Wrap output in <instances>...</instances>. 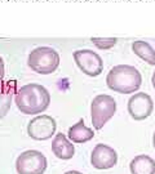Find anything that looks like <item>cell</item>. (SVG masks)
<instances>
[{
  "instance_id": "3",
  "label": "cell",
  "mask_w": 155,
  "mask_h": 174,
  "mask_svg": "<svg viewBox=\"0 0 155 174\" xmlns=\"http://www.w3.org/2000/svg\"><path fill=\"white\" fill-rule=\"evenodd\" d=\"M27 65L36 74H53L59 66V54L50 47H38L29 54Z\"/></svg>"
},
{
  "instance_id": "6",
  "label": "cell",
  "mask_w": 155,
  "mask_h": 174,
  "mask_svg": "<svg viewBox=\"0 0 155 174\" xmlns=\"http://www.w3.org/2000/svg\"><path fill=\"white\" fill-rule=\"evenodd\" d=\"M74 59L80 71L88 76L96 77L103 71V61L101 56L91 49H80L74 52Z\"/></svg>"
},
{
  "instance_id": "15",
  "label": "cell",
  "mask_w": 155,
  "mask_h": 174,
  "mask_svg": "<svg viewBox=\"0 0 155 174\" xmlns=\"http://www.w3.org/2000/svg\"><path fill=\"white\" fill-rule=\"evenodd\" d=\"M91 41H92L98 49L106 50V49L113 48V47L116 44L118 39H116V38H92Z\"/></svg>"
},
{
  "instance_id": "5",
  "label": "cell",
  "mask_w": 155,
  "mask_h": 174,
  "mask_svg": "<svg viewBox=\"0 0 155 174\" xmlns=\"http://www.w3.org/2000/svg\"><path fill=\"white\" fill-rule=\"evenodd\" d=\"M45 169L47 158L36 150L25 151L16 160V170L18 174H43Z\"/></svg>"
},
{
  "instance_id": "18",
  "label": "cell",
  "mask_w": 155,
  "mask_h": 174,
  "mask_svg": "<svg viewBox=\"0 0 155 174\" xmlns=\"http://www.w3.org/2000/svg\"><path fill=\"white\" fill-rule=\"evenodd\" d=\"M151 83H153V86H154V89H155V72L153 74V77H151Z\"/></svg>"
},
{
  "instance_id": "14",
  "label": "cell",
  "mask_w": 155,
  "mask_h": 174,
  "mask_svg": "<svg viewBox=\"0 0 155 174\" xmlns=\"http://www.w3.org/2000/svg\"><path fill=\"white\" fill-rule=\"evenodd\" d=\"M132 50L134 52L136 56H139L145 62H148L151 66H155V50L149 44L148 41H134L132 44Z\"/></svg>"
},
{
  "instance_id": "12",
  "label": "cell",
  "mask_w": 155,
  "mask_h": 174,
  "mask_svg": "<svg viewBox=\"0 0 155 174\" xmlns=\"http://www.w3.org/2000/svg\"><path fill=\"white\" fill-rule=\"evenodd\" d=\"M67 137L74 143H85L94 137V133L91 128L84 125V120L80 119L76 124L68 128Z\"/></svg>"
},
{
  "instance_id": "4",
  "label": "cell",
  "mask_w": 155,
  "mask_h": 174,
  "mask_svg": "<svg viewBox=\"0 0 155 174\" xmlns=\"http://www.w3.org/2000/svg\"><path fill=\"white\" fill-rule=\"evenodd\" d=\"M115 112H116V102L111 95L107 94L96 95L91 103L92 124L94 129L101 130L103 125L115 115Z\"/></svg>"
},
{
  "instance_id": "17",
  "label": "cell",
  "mask_w": 155,
  "mask_h": 174,
  "mask_svg": "<svg viewBox=\"0 0 155 174\" xmlns=\"http://www.w3.org/2000/svg\"><path fill=\"white\" fill-rule=\"evenodd\" d=\"M65 174H83L80 172H76V170H70V172H66Z\"/></svg>"
},
{
  "instance_id": "9",
  "label": "cell",
  "mask_w": 155,
  "mask_h": 174,
  "mask_svg": "<svg viewBox=\"0 0 155 174\" xmlns=\"http://www.w3.org/2000/svg\"><path fill=\"white\" fill-rule=\"evenodd\" d=\"M118 163L116 151L107 144L100 143L93 149L91 155V164L96 169H110Z\"/></svg>"
},
{
  "instance_id": "16",
  "label": "cell",
  "mask_w": 155,
  "mask_h": 174,
  "mask_svg": "<svg viewBox=\"0 0 155 174\" xmlns=\"http://www.w3.org/2000/svg\"><path fill=\"white\" fill-rule=\"evenodd\" d=\"M5 71V68H4V61H3V58H2V56H0V80L4 77V72Z\"/></svg>"
},
{
  "instance_id": "10",
  "label": "cell",
  "mask_w": 155,
  "mask_h": 174,
  "mask_svg": "<svg viewBox=\"0 0 155 174\" xmlns=\"http://www.w3.org/2000/svg\"><path fill=\"white\" fill-rule=\"evenodd\" d=\"M52 152L58 159L68 160L73 159V156L75 153V147L68 141V137H66L62 133H58L53 138V141H52Z\"/></svg>"
},
{
  "instance_id": "19",
  "label": "cell",
  "mask_w": 155,
  "mask_h": 174,
  "mask_svg": "<svg viewBox=\"0 0 155 174\" xmlns=\"http://www.w3.org/2000/svg\"><path fill=\"white\" fill-rule=\"evenodd\" d=\"M153 146H154V149H155V132H154V135H153Z\"/></svg>"
},
{
  "instance_id": "1",
  "label": "cell",
  "mask_w": 155,
  "mask_h": 174,
  "mask_svg": "<svg viewBox=\"0 0 155 174\" xmlns=\"http://www.w3.org/2000/svg\"><path fill=\"white\" fill-rule=\"evenodd\" d=\"M14 103L22 114L36 115L44 112L50 103V94L40 84H26L17 89L14 94Z\"/></svg>"
},
{
  "instance_id": "8",
  "label": "cell",
  "mask_w": 155,
  "mask_h": 174,
  "mask_svg": "<svg viewBox=\"0 0 155 174\" xmlns=\"http://www.w3.org/2000/svg\"><path fill=\"white\" fill-rule=\"evenodd\" d=\"M153 98L146 93H134L128 101V114L137 121L148 119L153 114Z\"/></svg>"
},
{
  "instance_id": "11",
  "label": "cell",
  "mask_w": 155,
  "mask_h": 174,
  "mask_svg": "<svg viewBox=\"0 0 155 174\" xmlns=\"http://www.w3.org/2000/svg\"><path fill=\"white\" fill-rule=\"evenodd\" d=\"M17 92V83L16 81H3L0 88V119H3L11 108V103L13 95Z\"/></svg>"
},
{
  "instance_id": "2",
  "label": "cell",
  "mask_w": 155,
  "mask_h": 174,
  "mask_svg": "<svg viewBox=\"0 0 155 174\" xmlns=\"http://www.w3.org/2000/svg\"><path fill=\"white\" fill-rule=\"evenodd\" d=\"M107 86L116 93L129 94L140 89L142 84V76L134 66L118 65L109 71L106 76Z\"/></svg>"
},
{
  "instance_id": "13",
  "label": "cell",
  "mask_w": 155,
  "mask_h": 174,
  "mask_svg": "<svg viewBox=\"0 0 155 174\" xmlns=\"http://www.w3.org/2000/svg\"><path fill=\"white\" fill-rule=\"evenodd\" d=\"M129 169L132 174H155V160L148 155H139L131 161Z\"/></svg>"
},
{
  "instance_id": "7",
  "label": "cell",
  "mask_w": 155,
  "mask_h": 174,
  "mask_svg": "<svg viewBox=\"0 0 155 174\" xmlns=\"http://www.w3.org/2000/svg\"><path fill=\"white\" fill-rule=\"evenodd\" d=\"M56 120L48 115H40L30 120L27 125V134L35 141H47L56 133Z\"/></svg>"
}]
</instances>
